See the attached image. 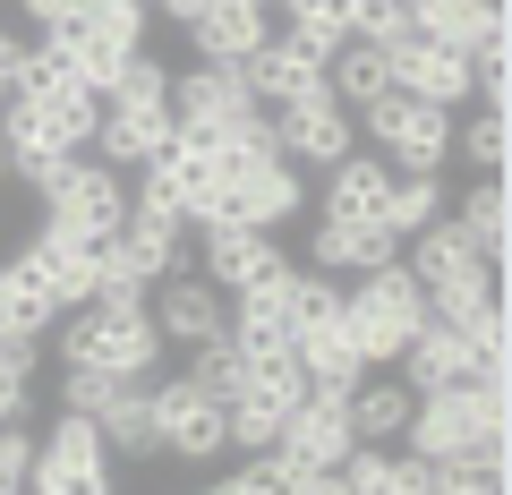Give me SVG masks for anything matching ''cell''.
Instances as JSON below:
<instances>
[{
	"label": "cell",
	"mask_w": 512,
	"mask_h": 495,
	"mask_svg": "<svg viewBox=\"0 0 512 495\" xmlns=\"http://www.w3.org/2000/svg\"><path fill=\"white\" fill-rule=\"evenodd\" d=\"M402 444L427 470H436V461H470V453H512V385H504V367H478L461 385L419 393Z\"/></svg>",
	"instance_id": "1"
},
{
	"label": "cell",
	"mask_w": 512,
	"mask_h": 495,
	"mask_svg": "<svg viewBox=\"0 0 512 495\" xmlns=\"http://www.w3.org/2000/svg\"><path fill=\"white\" fill-rule=\"evenodd\" d=\"M52 350L69 367H103V376H154L163 367V333L146 316V291H94L52 316Z\"/></svg>",
	"instance_id": "2"
},
{
	"label": "cell",
	"mask_w": 512,
	"mask_h": 495,
	"mask_svg": "<svg viewBox=\"0 0 512 495\" xmlns=\"http://www.w3.org/2000/svg\"><path fill=\"white\" fill-rule=\"evenodd\" d=\"M26 188L43 197V214L52 222H69V231H86V239H111L128 222V171L120 163H103V154H52V163H35V171H18Z\"/></svg>",
	"instance_id": "3"
},
{
	"label": "cell",
	"mask_w": 512,
	"mask_h": 495,
	"mask_svg": "<svg viewBox=\"0 0 512 495\" xmlns=\"http://www.w3.org/2000/svg\"><path fill=\"white\" fill-rule=\"evenodd\" d=\"M342 325H350V342H359L367 367H393V350L427 325V291L410 282L402 257L367 265V274H350V291H342Z\"/></svg>",
	"instance_id": "4"
},
{
	"label": "cell",
	"mask_w": 512,
	"mask_h": 495,
	"mask_svg": "<svg viewBox=\"0 0 512 495\" xmlns=\"http://www.w3.org/2000/svg\"><path fill=\"white\" fill-rule=\"evenodd\" d=\"M350 120L376 137V154L393 171H444V163H453V111H444V103H419V94L384 86L376 103H359Z\"/></svg>",
	"instance_id": "5"
},
{
	"label": "cell",
	"mask_w": 512,
	"mask_h": 495,
	"mask_svg": "<svg viewBox=\"0 0 512 495\" xmlns=\"http://www.w3.org/2000/svg\"><path fill=\"white\" fill-rule=\"evenodd\" d=\"M26 487L43 495H103L111 487V444L86 410H60L52 436H35V461H26Z\"/></svg>",
	"instance_id": "6"
},
{
	"label": "cell",
	"mask_w": 512,
	"mask_h": 495,
	"mask_svg": "<svg viewBox=\"0 0 512 495\" xmlns=\"http://www.w3.org/2000/svg\"><path fill=\"white\" fill-rule=\"evenodd\" d=\"M171 120L197 129V137H231V129H256L265 103H256V86L231 69V60H197V69L171 77Z\"/></svg>",
	"instance_id": "7"
},
{
	"label": "cell",
	"mask_w": 512,
	"mask_h": 495,
	"mask_svg": "<svg viewBox=\"0 0 512 495\" xmlns=\"http://www.w3.org/2000/svg\"><path fill=\"white\" fill-rule=\"evenodd\" d=\"M146 385H154V453H171V461H214V453H231V427H222V402H214V393H197L188 376H163V367H154Z\"/></svg>",
	"instance_id": "8"
},
{
	"label": "cell",
	"mask_w": 512,
	"mask_h": 495,
	"mask_svg": "<svg viewBox=\"0 0 512 495\" xmlns=\"http://www.w3.org/2000/svg\"><path fill=\"white\" fill-rule=\"evenodd\" d=\"M180 257H188V222L137 214V205H128V222L103 239V291H154Z\"/></svg>",
	"instance_id": "9"
},
{
	"label": "cell",
	"mask_w": 512,
	"mask_h": 495,
	"mask_svg": "<svg viewBox=\"0 0 512 495\" xmlns=\"http://www.w3.org/2000/svg\"><path fill=\"white\" fill-rule=\"evenodd\" d=\"M146 316H154V333H163V350H197V342H214V333L231 325V291H214L205 274L171 265L146 291Z\"/></svg>",
	"instance_id": "10"
},
{
	"label": "cell",
	"mask_w": 512,
	"mask_h": 495,
	"mask_svg": "<svg viewBox=\"0 0 512 495\" xmlns=\"http://www.w3.org/2000/svg\"><path fill=\"white\" fill-rule=\"evenodd\" d=\"M384 69H393V86L402 94H419V103H444V111H461L470 103V52H453V43H436V35H419V26H402V35L384 43Z\"/></svg>",
	"instance_id": "11"
},
{
	"label": "cell",
	"mask_w": 512,
	"mask_h": 495,
	"mask_svg": "<svg viewBox=\"0 0 512 495\" xmlns=\"http://www.w3.org/2000/svg\"><path fill=\"white\" fill-rule=\"evenodd\" d=\"M163 137H171V94H146V86H111L103 94V120H94V154L103 163L137 171Z\"/></svg>",
	"instance_id": "12"
},
{
	"label": "cell",
	"mask_w": 512,
	"mask_h": 495,
	"mask_svg": "<svg viewBox=\"0 0 512 495\" xmlns=\"http://www.w3.org/2000/svg\"><path fill=\"white\" fill-rule=\"evenodd\" d=\"M274 146L291 154L299 171H325L333 154L359 146V120H350V103H333V86H325V94H299V103L274 111Z\"/></svg>",
	"instance_id": "13"
},
{
	"label": "cell",
	"mask_w": 512,
	"mask_h": 495,
	"mask_svg": "<svg viewBox=\"0 0 512 495\" xmlns=\"http://www.w3.org/2000/svg\"><path fill=\"white\" fill-rule=\"evenodd\" d=\"M239 77L256 86V103H265V111H282V103H299V94H325V52H308L291 26H274V35L239 60Z\"/></svg>",
	"instance_id": "14"
},
{
	"label": "cell",
	"mask_w": 512,
	"mask_h": 495,
	"mask_svg": "<svg viewBox=\"0 0 512 495\" xmlns=\"http://www.w3.org/2000/svg\"><path fill=\"white\" fill-rule=\"evenodd\" d=\"M197 274L214 282V291H248V282H265V274H282V248H274V231L265 222H205V248H197Z\"/></svg>",
	"instance_id": "15"
},
{
	"label": "cell",
	"mask_w": 512,
	"mask_h": 495,
	"mask_svg": "<svg viewBox=\"0 0 512 495\" xmlns=\"http://www.w3.org/2000/svg\"><path fill=\"white\" fill-rule=\"evenodd\" d=\"M26 257H35V274L52 282L60 308H77V299L103 291V239L69 231V222H52V214H43V231H35V239H26Z\"/></svg>",
	"instance_id": "16"
},
{
	"label": "cell",
	"mask_w": 512,
	"mask_h": 495,
	"mask_svg": "<svg viewBox=\"0 0 512 495\" xmlns=\"http://www.w3.org/2000/svg\"><path fill=\"white\" fill-rule=\"evenodd\" d=\"M282 453H291V461H316V470H333V461H342L350 453V444H359V427H350V402H342V393H299V402H291V419H282Z\"/></svg>",
	"instance_id": "17"
},
{
	"label": "cell",
	"mask_w": 512,
	"mask_h": 495,
	"mask_svg": "<svg viewBox=\"0 0 512 495\" xmlns=\"http://www.w3.org/2000/svg\"><path fill=\"white\" fill-rule=\"evenodd\" d=\"M180 35L197 43V60H231V69H239L256 43L274 35V0H205Z\"/></svg>",
	"instance_id": "18"
},
{
	"label": "cell",
	"mask_w": 512,
	"mask_h": 495,
	"mask_svg": "<svg viewBox=\"0 0 512 495\" xmlns=\"http://www.w3.org/2000/svg\"><path fill=\"white\" fill-rule=\"evenodd\" d=\"M393 257H402V239L384 231V222L316 214V231H308V265L316 274H367V265H393Z\"/></svg>",
	"instance_id": "19"
},
{
	"label": "cell",
	"mask_w": 512,
	"mask_h": 495,
	"mask_svg": "<svg viewBox=\"0 0 512 495\" xmlns=\"http://www.w3.org/2000/svg\"><path fill=\"white\" fill-rule=\"evenodd\" d=\"M393 376H402L410 393H436V385H461V376H478V350L461 342L453 325H436V316H427V325L410 333L402 350H393Z\"/></svg>",
	"instance_id": "20"
},
{
	"label": "cell",
	"mask_w": 512,
	"mask_h": 495,
	"mask_svg": "<svg viewBox=\"0 0 512 495\" xmlns=\"http://www.w3.org/2000/svg\"><path fill=\"white\" fill-rule=\"evenodd\" d=\"M291 359H299V376H308L316 393H350V385L367 376V359H359V342H350L342 316H316V325H299V333H291Z\"/></svg>",
	"instance_id": "21"
},
{
	"label": "cell",
	"mask_w": 512,
	"mask_h": 495,
	"mask_svg": "<svg viewBox=\"0 0 512 495\" xmlns=\"http://www.w3.org/2000/svg\"><path fill=\"white\" fill-rule=\"evenodd\" d=\"M384 188H393V163L350 146V154H333V163H325L316 205H325V214H350V222H376V214H384Z\"/></svg>",
	"instance_id": "22"
},
{
	"label": "cell",
	"mask_w": 512,
	"mask_h": 495,
	"mask_svg": "<svg viewBox=\"0 0 512 495\" xmlns=\"http://www.w3.org/2000/svg\"><path fill=\"white\" fill-rule=\"evenodd\" d=\"M342 402H350V427H359V444H402L410 402H419V393H410L393 367H367V376L342 393Z\"/></svg>",
	"instance_id": "23"
},
{
	"label": "cell",
	"mask_w": 512,
	"mask_h": 495,
	"mask_svg": "<svg viewBox=\"0 0 512 495\" xmlns=\"http://www.w3.org/2000/svg\"><path fill=\"white\" fill-rule=\"evenodd\" d=\"M333 487H350V495H410V487H427V461L410 453H393V444H350L342 461H333Z\"/></svg>",
	"instance_id": "24"
},
{
	"label": "cell",
	"mask_w": 512,
	"mask_h": 495,
	"mask_svg": "<svg viewBox=\"0 0 512 495\" xmlns=\"http://www.w3.org/2000/svg\"><path fill=\"white\" fill-rule=\"evenodd\" d=\"M402 265H410V282H444V274H470V265H495V257H478V239L461 231L453 214H436V222H419V231L402 239Z\"/></svg>",
	"instance_id": "25"
},
{
	"label": "cell",
	"mask_w": 512,
	"mask_h": 495,
	"mask_svg": "<svg viewBox=\"0 0 512 495\" xmlns=\"http://www.w3.org/2000/svg\"><path fill=\"white\" fill-rule=\"evenodd\" d=\"M52 316H60V299H52V282L35 274V257H0V333H52Z\"/></svg>",
	"instance_id": "26"
},
{
	"label": "cell",
	"mask_w": 512,
	"mask_h": 495,
	"mask_svg": "<svg viewBox=\"0 0 512 495\" xmlns=\"http://www.w3.org/2000/svg\"><path fill=\"white\" fill-rule=\"evenodd\" d=\"M402 9H410V26H419V35L453 43V52L504 35V0H402Z\"/></svg>",
	"instance_id": "27"
},
{
	"label": "cell",
	"mask_w": 512,
	"mask_h": 495,
	"mask_svg": "<svg viewBox=\"0 0 512 495\" xmlns=\"http://www.w3.org/2000/svg\"><path fill=\"white\" fill-rule=\"evenodd\" d=\"M43 43H60L69 77H77V86H94V94H111V86H120V69L137 60V43L111 35V26H69V35H43Z\"/></svg>",
	"instance_id": "28"
},
{
	"label": "cell",
	"mask_w": 512,
	"mask_h": 495,
	"mask_svg": "<svg viewBox=\"0 0 512 495\" xmlns=\"http://www.w3.org/2000/svg\"><path fill=\"white\" fill-rule=\"evenodd\" d=\"M453 222L478 239V257H495V265H504V257H512V197H504V171H478V180L461 188Z\"/></svg>",
	"instance_id": "29"
},
{
	"label": "cell",
	"mask_w": 512,
	"mask_h": 495,
	"mask_svg": "<svg viewBox=\"0 0 512 495\" xmlns=\"http://www.w3.org/2000/svg\"><path fill=\"white\" fill-rule=\"evenodd\" d=\"M94 427H103L111 461H120V453H154V385H146V376H120L111 402L94 410Z\"/></svg>",
	"instance_id": "30"
},
{
	"label": "cell",
	"mask_w": 512,
	"mask_h": 495,
	"mask_svg": "<svg viewBox=\"0 0 512 495\" xmlns=\"http://www.w3.org/2000/svg\"><path fill=\"white\" fill-rule=\"evenodd\" d=\"M325 86H333V103H376L384 86H393V69H384V43H342V52L325 60Z\"/></svg>",
	"instance_id": "31"
},
{
	"label": "cell",
	"mask_w": 512,
	"mask_h": 495,
	"mask_svg": "<svg viewBox=\"0 0 512 495\" xmlns=\"http://www.w3.org/2000/svg\"><path fill=\"white\" fill-rule=\"evenodd\" d=\"M444 214V180H436V171H393V188H384V231H393V239H410V231H419V222H436Z\"/></svg>",
	"instance_id": "32"
},
{
	"label": "cell",
	"mask_w": 512,
	"mask_h": 495,
	"mask_svg": "<svg viewBox=\"0 0 512 495\" xmlns=\"http://www.w3.org/2000/svg\"><path fill=\"white\" fill-rule=\"evenodd\" d=\"M453 154H461L470 171H504V163H512V120H504V103H478L470 129H453Z\"/></svg>",
	"instance_id": "33"
},
{
	"label": "cell",
	"mask_w": 512,
	"mask_h": 495,
	"mask_svg": "<svg viewBox=\"0 0 512 495\" xmlns=\"http://www.w3.org/2000/svg\"><path fill=\"white\" fill-rule=\"evenodd\" d=\"M180 376H188L197 393H214V402H231V393L248 385V359L231 350V333H214V342H197V350H188V367H180Z\"/></svg>",
	"instance_id": "34"
},
{
	"label": "cell",
	"mask_w": 512,
	"mask_h": 495,
	"mask_svg": "<svg viewBox=\"0 0 512 495\" xmlns=\"http://www.w3.org/2000/svg\"><path fill=\"white\" fill-rule=\"evenodd\" d=\"M282 18H291V35L308 43V52H342L350 43V18H342V0H282Z\"/></svg>",
	"instance_id": "35"
},
{
	"label": "cell",
	"mask_w": 512,
	"mask_h": 495,
	"mask_svg": "<svg viewBox=\"0 0 512 495\" xmlns=\"http://www.w3.org/2000/svg\"><path fill=\"white\" fill-rule=\"evenodd\" d=\"M342 18H350V43H393L410 26L402 0H342Z\"/></svg>",
	"instance_id": "36"
},
{
	"label": "cell",
	"mask_w": 512,
	"mask_h": 495,
	"mask_svg": "<svg viewBox=\"0 0 512 495\" xmlns=\"http://www.w3.org/2000/svg\"><path fill=\"white\" fill-rule=\"evenodd\" d=\"M111 385H120V376H103V367H69V359H60V410H86V419H94V410L111 402Z\"/></svg>",
	"instance_id": "37"
},
{
	"label": "cell",
	"mask_w": 512,
	"mask_h": 495,
	"mask_svg": "<svg viewBox=\"0 0 512 495\" xmlns=\"http://www.w3.org/2000/svg\"><path fill=\"white\" fill-rule=\"evenodd\" d=\"M26 461H35L26 419H0V495H18V487H26Z\"/></svg>",
	"instance_id": "38"
},
{
	"label": "cell",
	"mask_w": 512,
	"mask_h": 495,
	"mask_svg": "<svg viewBox=\"0 0 512 495\" xmlns=\"http://www.w3.org/2000/svg\"><path fill=\"white\" fill-rule=\"evenodd\" d=\"M18 9H26V26H35V35H69V26H77L69 0H18Z\"/></svg>",
	"instance_id": "39"
},
{
	"label": "cell",
	"mask_w": 512,
	"mask_h": 495,
	"mask_svg": "<svg viewBox=\"0 0 512 495\" xmlns=\"http://www.w3.org/2000/svg\"><path fill=\"white\" fill-rule=\"evenodd\" d=\"M26 43H35V35H18V26H0V94H9V69H18V52H26Z\"/></svg>",
	"instance_id": "40"
},
{
	"label": "cell",
	"mask_w": 512,
	"mask_h": 495,
	"mask_svg": "<svg viewBox=\"0 0 512 495\" xmlns=\"http://www.w3.org/2000/svg\"><path fill=\"white\" fill-rule=\"evenodd\" d=\"M9 180H18V163H9V146H0V188H9Z\"/></svg>",
	"instance_id": "41"
}]
</instances>
